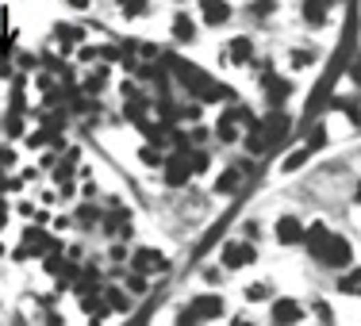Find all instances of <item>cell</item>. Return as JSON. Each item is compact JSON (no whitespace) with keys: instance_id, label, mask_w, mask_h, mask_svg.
<instances>
[{"instance_id":"obj_24","label":"cell","mask_w":361,"mask_h":326,"mask_svg":"<svg viewBox=\"0 0 361 326\" xmlns=\"http://www.w3.org/2000/svg\"><path fill=\"white\" fill-rule=\"evenodd\" d=\"M138 158H142V165H162V153H158L154 146H142V150H138Z\"/></svg>"},{"instance_id":"obj_20","label":"cell","mask_w":361,"mask_h":326,"mask_svg":"<svg viewBox=\"0 0 361 326\" xmlns=\"http://www.w3.org/2000/svg\"><path fill=\"white\" fill-rule=\"evenodd\" d=\"M81 42V27H58V47H73Z\"/></svg>"},{"instance_id":"obj_26","label":"cell","mask_w":361,"mask_h":326,"mask_svg":"<svg viewBox=\"0 0 361 326\" xmlns=\"http://www.w3.org/2000/svg\"><path fill=\"white\" fill-rule=\"evenodd\" d=\"M188 162H192V173H204L208 169V153H188Z\"/></svg>"},{"instance_id":"obj_28","label":"cell","mask_w":361,"mask_h":326,"mask_svg":"<svg viewBox=\"0 0 361 326\" xmlns=\"http://www.w3.org/2000/svg\"><path fill=\"white\" fill-rule=\"evenodd\" d=\"M273 4H277V0H258V4H254V16H269V12H273Z\"/></svg>"},{"instance_id":"obj_33","label":"cell","mask_w":361,"mask_h":326,"mask_svg":"<svg viewBox=\"0 0 361 326\" xmlns=\"http://www.w3.org/2000/svg\"><path fill=\"white\" fill-rule=\"evenodd\" d=\"M0 227H4V208H0Z\"/></svg>"},{"instance_id":"obj_19","label":"cell","mask_w":361,"mask_h":326,"mask_svg":"<svg viewBox=\"0 0 361 326\" xmlns=\"http://www.w3.org/2000/svg\"><path fill=\"white\" fill-rule=\"evenodd\" d=\"M231 58L242 66L246 58H250V38H234V42H231Z\"/></svg>"},{"instance_id":"obj_2","label":"cell","mask_w":361,"mask_h":326,"mask_svg":"<svg viewBox=\"0 0 361 326\" xmlns=\"http://www.w3.org/2000/svg\"><path fill=\"white\" fill-rule=\"evenodd\" d=\"M192 177V162H188V153H173L166 162V184L169 188H181V184Z\"/></svg>"},{"instance_id":"obj_8","label":"cell","mask_w":361,"mask_h":326,"mask_svg":"<svg viewBox=\"0 0 361 326\" xmlns=\"http://www.w3.org/2000/svg\"><path fill=\"white\" fill-rule=\"evenodd\" d=\"M269 315H273V323H300V318H303V311L292 303V299H277Z\"/></svg>"},{"instance_id":"obj_29","label":"cell","mask_w":361,"mask_h":326,"mask_svg":"<svg viewBox=\"0 0 361 326\" xmlns=\"http://www.w3.org/2000/svg\"><path fill=\"white\" fill-rule=\"evenodd\" d=\"M292 66H296V69L312 66V54H303V50H296V54H292Z\"/></svg>"},{"instance_id":"obj_6","label":"cell","mask_w":361,"mask_h":326,"mask_svg":"<svg viewBox=\"0 0 361 326\" xmlns=\"http://www.w3.org/2000/svg\"><path fill=\"white\" fill-rule=\"evenodd\" d=\"M277 238H281L284 246H296V242H303V223L296 219V215H284V219H277Z\"/></svg>"},{"instance_id":"obj_10","label":"cell","mask_w":361,"mask_h":326,"mask_svg":"<svg viewBox=\"0 0 361 326\" xmlns=\"http://www.w3.org/2000/svg\"><path fill=\"white\" fill-rule=\"evenodd\" d=\"M200 12H204L208 23H227V19H231L227 0H200Z\"/></svg>"},{"instance_id":"obj_30","label":"cell","mask_w":361,"mask_h":326,"mask_svg":"<svg viewBox=\"0 0 361 326\" xmlns=\"http://www.w3.org/2000/svg\"><path fill=\"white\" fill-rule=\"evenodd\" d=\"M353 81H361V62H358V66H353Z\"/></svg>"},{"instance_id":"obj_16","label":"cell","mask_w":361,"mask_h":326,"mask_svg":"<svg viewBox=\"0 0 361 326\" xmlns=\"http://www.w3.org/2000/svg\"><path fill=\"white\" fill-rule=\"evenodd\" d=\"M173 35L181 38V42H192V38H196L192 19H188V16H177V19H173Z\"/></svg>"},{"instance_id":"obj_18","label":"cell","mask_w":361,"mask_h":326,"mask_svg":"<svg viewBox=\"0 0 361 326\" xmlns=\"http://www.w3.org/2000/svg\"><path fill=\"white\" fill-rule=\"evenodd\" d=\"M238 181H242V173H238V169H227L223 177L215 181V188H219V192H234V188H238Z\"/></svg>"},{"instance_id":"obj_23","label":"cell","mask_w":361,"mask_h":326,"mask_svg":"<svg viewBox=\"0 0 361 326\" xmlns=\"http://www.w3.org/2000/svg\"><path fill=\"white\" fill-rule=\"evenodd\" d=\"M338 288H342V292H350V296H361V268H358V273H350Z\"/></svg>"},{"instance_id":"obj_7","label":"cell","mask_w":361,"mask_h":326,"mask_svg":"<svg viewBox=\"0 0 361 326\" xmlns=\"http://www.w3.org/2000/svg\"><path fill=\"white\" fill-rule=\"evenodd\" d=\"M262 127V138H265V150H269V142H277L284 131H288V115H281V112H273L265 123H258Z\"/></svg>"},{"instance_id":"obj_22","label":"cell","mask_w":361,"mask_h":326,"mask_svg":"<svg viewBox=\"0 0 361 326\" xmlns=\"http://www.w3.org/2000/svg\"><path fill=\"white\" fill-rule=\"evenodd\" d=\"M119 12L123 16H142L147 12V0H119Z\"/></svg>"},{"instance_id":"obj_1","label":"cell","mask_w":361,"mask_h":326,"mask_svg":"<svg viewBox=\"0 0 361 326\" xmlns=\"http://www.w3.org/2000/svg\"><path fill=\"white\" fill-rule=\"evenodd\" d=\"M219 315H223V299L219 296H200L192 303V311L181 315V323H204V318H219Z\"/></svg>"},{"instance_id":"obj_15","label":"cell","mask_w":361,"mask_h":326,"mask_svg":"<svg viewBox=\"0 0 361 326\" xmlns=\"http://www.w3.org/2000/svg\"><path fill=\"white\" fill-rule=\"evenodd\" d=\"M219 138H223V142H234V138H238V115L234 112H227L223 119H219Z\"/></svg>"},{"instance_id":"obj_14","label":"cell","mask_w":361,"mask_h":326,"mask_svg":"<svg viewBox=\"0 0 361 326\" xmlns=\"http://www.w3.org/2000/svg\"><path fill=\"white\" fill-rule=\"evenodd\" d=\"M327 4L331 0H303V19L308 23H323L327 19Z\"/></svg>"},{"instance_id":"obj_11","label":"cell","mask_w":361,"mask_h":326,"mask_svg":"<svg viewBox=\"0 0 361 326\" xmlns=\"http://www.w3.org/2000/svg\"><path fill=\"white\" fill-rule=\"evenodd\" d=\"M196 96H200L204 104H215V100H227V96H231V88L219 85V81H212V77H204V85L196 88Z\"/></svg>"},{"instance_id":"obj_31","label":"cell","mask_w":361,"mask_h":326,"mask_svg":"<svg viewBox=\"0 0 361 326\" xmlns=\"http://www.w3.org/2000/svg\"><path fill=\"white\" fill-rule=\"evenodd\" d=\"M69 4H73V8H85V4H88V0H69Z\"/></svg>"},{"instance_id":"obj_17","label":"cell","mask_w":361,"mask_h":326,"mask_svg":"<svg viewBox=\"0 0 361 326\" xmlns=\"http://www.w3.org/2000/svg\"><path fill=\"white\" fill-rule=\"evenodd\" d=\"M308 158H312V150H308V146H303V150H292V158H284L281 169H284V173H296L303 162H308Z\"/></svg>"},{"instance_id":"obj_9","label":"cell","mask_w":361,"mask_h":326,"mask_svg":"<svg viewBox=\"0 0 361 326\" xmlns=\"http://www.w3.org/2000/svg\"><path fill=\"white\" fill-rule=\"evenodd\" d=\"M135 268L138 273H158V268H166V258H162L158 249H138L135 253Z\"/></svg>"},{"instance_id":"obj_25","label":"cell","mask_w":361,"mask_h":326,"mask_svg":"<svg viewBox=\"0 0 361 326\" xmlns=\"http://www.w3.org/2000/svg\"><path fill=\"white\" fill-rule=\"evenodd\" d=\"M81 307H85V315H104V303H100V299H92V296H85V299H81Z\"/></svg>"},{"instance_id":"obj_5","label":"cell","mask_w":361,"mask_h":326,"mask_svg":"<svg viewBox=\"0 0 361 326\" xmlns=\"http://www.w3.org/2000/svg\"><path fill=\"white\" fill-rule=\"evenodd\" d=\"M319 261H327V265H350V246H346V238H327V246H323Z\"/></svg>"},{"instance_id":"obj_21","label":"cell","mask_w":361,"mask_h":326,"mask_svg":"<svg viewBox=\"0 0 361 326\" xmlns=\"http://www.w3.org/2000/svg\"><path fill=\"white\" fill-rule=\"evenodd\" d=\"M104 303L116 307V311H123V307H127V296H123L119 288H108V292H104Z\"/></svg>"},{"instance_id":"obj_32","label":"cell","mask_w":361,"mask_h":326,"mask_svg":"<svg viewBox=\"0 0 361 326\" xmlns=\"http://www.w3.org/2000/svg\"><path fill=\"white\" fill-rule=\"evenodd\" d=\"M0 73H8V66H4V58H0Z\"/></svg>"},{"instance_id":"obj_4","label":"cell","mask_w":361,"mask_h":326,"mask_svg":"<svg viewBox=\"0 0 361 326\" xmlns=\"http://www.w3.org/2000/svg\"><path fill=\"white\" fill-rule=\"evenodd\" d=\"M254 261V246H246V242H227L223 246V265L227 268H242Z\"/></svg>"},{"instance_id":"obj_3","label":"cell","mask_w":361,"mask_h":326,"mask_svg":"<svg viewBox=\"0 0 361 326\" xmlns=\"http://www.w3.org/2000/svg\"><path fill=\"white\" fill-rule=\"evenodd\" d=\"M54 246H58V242L50 238L47 230L35 227V230H27V234H23V249L16 253V258H27V253H35V258H39V253H50Z\"/></svg>"},{"instance_id":"obj_12","label":"cell","mask_w":361,"mask_h":326,"mask_svg":"<svg viewBox=\"0 0 361 326\" xmlns=\"http://www.w3.org/2000/svg\"><path fill=\"white\" fill-rule=\"evenodd\" d=\"M292 92V85H288V81H284V77H265V96H269V104H281L284 96Z\"/></svg>"},{"instance_id":"obj_13","label":"cell","mask_w":361,"mask_h":326,"mask_svg":"<svg viewBox=\"0 0 361 326\" xmlns=\"http://www.w3.org/2000/svg\"><path fill=\"white\" fill-rule=\"evenodd\" d=\"M327 238H331V234H327V227H323V223H315L312 230H303V242H308V249H312L315 258H319V253H323V246H327Z\"/></svg>"},{"instance_id":"obj_27","label":"cell","mask_w":361,"mask_h":326,"mask_svg":"<svg viewBox=\"0 0 361 326\" xmlns=\"http://www.w3.org/2000/svg\"><path fill=\"white\" fill-rule=\"evenodd\" d=\"M142 112H147V100H131V104H127V115H131V119H138Z\"/></svg>"}]
</instances>
